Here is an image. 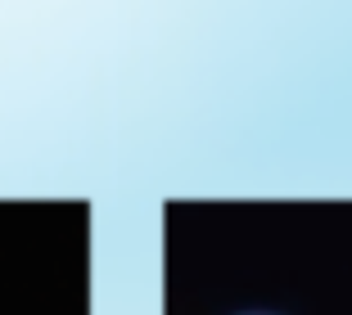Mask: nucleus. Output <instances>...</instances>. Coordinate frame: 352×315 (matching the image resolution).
<instances>
[{
    "instance_id": "f257e3e1",
    "label": "nucleus",
    "mask_w": 352,
    "mask_h": 315,
    "mask_svg": "<svg viewBox=\"0 0 352 315\" xmlns=\"http://www.w3.org/2000/svg\"><path fill=\"white\" fill-rule=\"evenodd\" d=\"M239 315H271V311H239Z\"/></svg>"
}]
</instances>
